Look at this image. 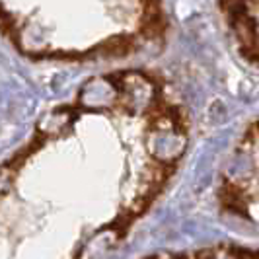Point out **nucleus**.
<instances>
[]
</instances>
